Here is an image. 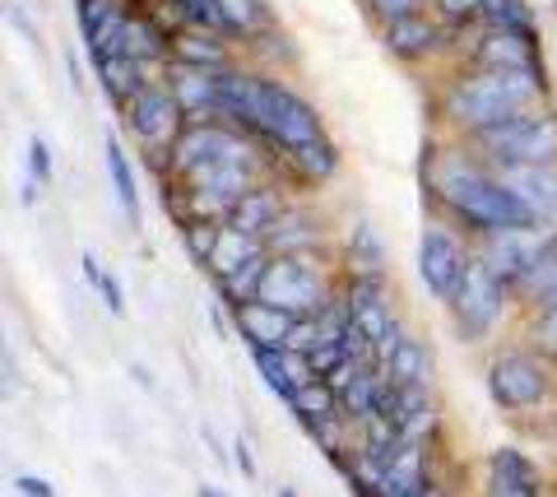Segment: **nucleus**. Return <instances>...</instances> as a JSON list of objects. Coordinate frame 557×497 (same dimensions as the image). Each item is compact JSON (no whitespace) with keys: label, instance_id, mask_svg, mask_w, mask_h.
Wrapping results in <instances>:
<instances>
[{"label":"nucleus","instance_id":"nucleus-11","mask_svg":"<svg viewBox=\"0 0 557 497\" xmlns=\"http://www.w3.org/2000/svg\"><path fill=\"white\" fill-rule=\"evenodd\" d=\"M126 126L149 149H172L186 131V112H182V102L172 98L168 84H145V89L126 102Z\"/></svg>","mask_w":557,"mask_h":497},{"label":"nucleus","instance_id":"nucleus-30","mask_svg":"<svg viewBox=\"0 0 557 497\" xmlns=\"http://www.w3.org/2000/svg\"><path fill=\"white\" fill-rule=\"evenodd\" d=\"M284 405H288L293 414L302 419V427H317V423H325L330 414H339V396H335V390H330L325 382H311V386H302L298 396L284 400Z\"/></svg>","mask_w":557,"mask_h":497},{"label":"nucleus","instance_id":"nucleus-8","mask_svg":"<svg viewBox=\"0 0 557 497\" xmlns=\"http://www.w3.org/2000/svg\"><path fill=\"white\" fill-rule=\"evenodd\" d=\"M469 261H474V247H469L450 224H428L423 237H418V279H423L428 294L446 307L460 294Z\"/></svg>","mask_w":557,"mask_h":497},{"label":"nucleus","instance_id":"nucleus-17","mask_svg":"<svg viewBox=\"0 0 557 497\" xmlns=\"http://www.w3.org/2000/svg\"><path fill=\"white\" fill-rule=\"evenodd\" d=\"M479 71H520V75H539V57H534V38L530 33H483V42L474 47Z\"/></svg>","mask_w":557,"mask_h":497},{"label":"nucleus","instance_id":"nucleus-35","mask_svg":"<svg viewBox=\"0 0 557 497\" xmlns=\"http://www.w3.org/2000/svg\"><path fill=\"white\" fill-rule=\"evenodd\" d=\"M190 24H200V28H214V33H223V20H219V0H172Z\"/></svg>","mask_w":557,"mask_h":497},{"label":"nucleus","instance_id":"nucleus-25","mask_svg":"<svg viewBox=\"0 0 557 497\" xmlns=\"http://www.w3.org/2000/svg\"><path fill=\"white\" fill-rule=\"evenodd\" d=\"M172 61H186V65H205V71H228V51H223L205 28H186V33H172Z\"/></svg>","mask_w":557,"mask_h":497},{"label":"nucleus","instance_id":"nucleus-14","mask_svg":"<svg viewBox=\"0 0 557 497\" xmlns=\"http://www.w3.org/2000/svg\"><path fill=\"white\" fill-rule=\"evenodd\" d=\"M487 497H544V474L520 447H497L487 456Z\"/></svg>","mask_w":557,"mask_h":497},{"label":"nucleus","instance_id":"nucleus-22","mask_svg":"<svg viewBox=\"0 0 557 497\" xmlns=\"http://www.w3.org/2000/svg\"><path fill=\"white\" fill-rule=\"evenodd\" d=\"M172 51V38L163 33L159 20H149V14H131V24H126V42H121V57H131L139 65H149V61H163Z\"/></svg>","mask_w":557,"mask_h":497},{"label":"nucleus","instance_id":"nucleus-32","mask_svg":"<svg viewBox=\"0 0 557 497\" xmlns=\"http://www.w3.org/2000/svg\"><path fill=\"white\" fill-rule=\"evenodd\" d=\"M219 237H223V224H214V219H182V243H186V251H190V261L196 265H209Z\"/></svg>","mask_w":557,"mask_h":497},{"label":"nucleus","instance_id":"nucleus-9","mask_svg":"<svg viewBox=\"0 0 557 497\" xmlns=\"http://www.w3.org/2000/svg\"><path fill=\"white\" fill-rule=\"evenodd\" d=\"M223 159H251V145L242 140V131L223 126L219 116H209V122H186L182 140L168 149V177L182 182L186 173H196V167L223 163Z\"/></svg>","mask_w":557,"mask_h":497},{"label":"nucleus","instance_id":"nucleus-26","mask_svg":"<svg viewBox=\"0 0 557 497\" xmlns=\"http://www.w3.org/2000/svg\"><path fill=\"white\" fill-rule=\"evenodd\" d=\"M94 65H98V79H102V89H108V98L121 102V108H126V102L149 84L145 65L131 61V57H108V61H94Z\"/></svg>","mask_w":557,"mask_h":497},{"label":"nucleus","instance_id":"nucleus-18","mask_svg":"<svg viewBox=\"0 0 557 497\" xmlns=\"http://www.w3.org/2000/svg\"><path fill=\"white\" fill-rule=\"evenodd\" d=\"M284 210H288L284 191L270 186V182H260V186H251V191L237 200V210L228 214V228L247 233V237H265L278 224V214H284Z\"/></svg>","mask_w":557,"mask_h":497},{"label":"nucleus","instance_id":"nucleus-5","mask_svg":"<svg viewBox=\"0 0 557 497\" xmlns=\"http://www.w3.org/2000/svg\"><path fill=\"white\" fill-rule=\"evenodd\" d=\"M487 396L507 414H530L557 396V363L530 345H507L487 358Z\"/></svg>","mask_w":557,"mask_h":497},{"label":"nucleus","instance_id":"nucleus-36","mask_svg":"<svg viewBox=\"0 0 557 497\" xmlns=\"http://www.w3.org/2000/svg\"><path fill=\"white\" fill-rule=\"evenodd\" d=\"M418 5H423V0H372V14L381 24H399V20H409V14H418Z\"/></svg>","mask_w":557,"mask_h":497},{"label":"nucleus","instance_id":"nucleus-43","mask_svg":"<svg viewBox=\"0 0 557 497\" xmlns=\"http://www.w3.org/2000/svg\"><path fill=\"white\" fill-rule=\"evenodd\" d=\"M84 279H89V284H94V288H98V284H102V279H108V274H102V265H98V261H94V251H84Z\"/></svg>","mask_w":557,"mask_h":497},{"label":"nucleus","instance_id":"nucleus-38","mask_svg":"<svg viewBox=\"0 0 557 497\" xmlns=\"http://www.w3.org/2000/svg\"><path fill=\"white\" fill-rule=\"evenodd\" d=\"M288 349H293V353H311V349H317V316H307V321L293 325Z\"/></svg>","mask_w":557,"mask_h":497},{"label":"nucleus","instance_id":"nucleus-24","mask_svg":"<svg viewBox=\"0 0 557 497\" xmlns=\"http://www.w3.org/2000/svg\"><path fill=\"white\" fill-rule=\"evenodd\" d=\"M442 38V28L423 20V14H409V20H399V24H386V47L395 51V57H428L432 47H437Z\"/></svg>","mask_w":557,"mask_h":497},{"label":"nucleus","instance_id":"nucleus-27","mask_svg":"<svg viewBox=\"0 0 557 497\" xmlns=\"http://www.w3.org/2000/svg\"><path fill=\"white\" fill-rule=\"evenodd\" d=\"M265 270H270V256H256V261H247L242 270H233V274H223V279H214L219 298L228 302V312H233V307H242V302H251V298L260 294V279H265Z\"/></svg>","mask_w":557,"mask_h":497},{"label":"nucleus","instance_id":"nucleus-12","mask_svg":"<svg viewBox=\"0 0 557 497\" xmlns=\"http://www.w3.org/2000/svg\"><path fill=\"white\" fill-rule=\"evenodd\" d=\"M339 298L348 307V321H354L358 331L372 339V353L386 345V335L399 331V316L391 307V284L386 279H344Z\"/></svg>","mask_w":557,"mask_h":497},{"label":"nucleus","instance_id":"nucleus-41","mask_svg":"<svg viewBox=\"0 0 557 497\" xmlns=\"http://www.w3.org/2000/svg\"><path fill=\"white\" fill-rule=\"evenodd\" d=\"M98 294H102V302H108V312H112V316H121V312H126V298H121V284L112 279V274H108V279L98 284Z\"/></svg>","mask_w":557,"mask_h":497},{"label":"nucleus","instance_id":"nucleus-21","mask_svg":"<svg viewBox=\"0 0 557 497\" xmlns=\"http://www.w3.org/2000/svg\"><path fill=\"white\" fill-rule=\"evenodd\" d=\"M381 372L391 376V386H432V349L418 335H405Z\"/></svg>","mask_w":557,"mask_h":497},{"label":"nucleus","instance_id":"nucleus-46","mask_svg":"<svg viewBox=\"0 0 557 497\" xmlns=\"http://www.w3.org/2000/svg\"><path fill=\"white\" fill-rule=\"evenodd\" d=\"M274 497H298V493H293V488H278V493H274Z\"/></svg>","mask_w":557,"mask_h":497},{"label":"nucleus","instance_id":"nucleus-7","mask_svg":"<svg viewBox=\"0 0 557 497\" xmlns=\"http://www.w3.org/2000/svg\"><path fill=\"white\" fill-rule=\"evenodd\" d=\"M511 288L497 279L493 270H487L479 261V251H474V261H469V274H465V284H460V294L450 298V321H456V331L460 339H487L502 325V316H507V307H511Z\"/></svg>","mask_w":557,"mask_h":497},{"label":"nucleus","instance_id":"nucleus-15","mask_svg":"<svg viewBox=\"0 0 557 497\" xmlns=\"http://www.w3.org/2000/svg\"><path fill=\"white\" fill-rule=\"evenodd\" d=\"M168 89H172V98L182 102L186 122H209L205 112H219V71L172 61L168 65Z\"/></svg>","mask_w":557,"mask_h":497},{"label":"nucleus","instance_id":"nucleus-29","mask_svg":"<svg viewBox=\"0 0 557 497\" xmlns=\"http://www.w3.org/2000/svg\"><path fill=\"white\" fill-rule=\"evenodd\" d=\"M479 24L487 33H530L534 28V10L525 0H487L479 10Z\"/></svg>","mask_w":557,"mask_h":497},{"label":"nucleus","instance_id":"nucleus-1","mask_svg":"<svg viewBox=\"0 0 557 497\" xmlns=\"http://www.w3.org/2000/svg\"><path fill=\"white\" fill-rule=\"evenodd\" d=\"M428 191L442 210L456 219V228L469 237H493L507 228H530L539 219L516 200V191L502 186V177L474 153H432L428 163Z\"/></svg>","mask_w":557,"mask_h":497},{"label":"nucleus","instance_id":"nucleus-45","mask_svg":"<svg viewBox=\"0 0 557 497\" xmlns=\"http://www.w3.org/2000/svg\"><path fill=\"white\" fill-rule=\"evenodd\" d=\"M428 497H450V493H446L442 484H432V493H428Z\"/></svg>","mask_w":557,"mask_h":497},{"label":"nucleus","instance_id":"nucleus-44","mask_svg":"<svg viewBox=\"0 0 557 497\" xmlns=\"http://www.w3.org/2000/svg\"><path fill=\"white\" fill-rule=\"evenodd\" d=\"M196 497H223V488H214V484H200V488H196Z\"/></svg>","mask_w":557,"mask_h":497},{"label":"nucleus","instance_id":"nucleus-34","mask_svg":"<svg viewBox=\"0 0 557 497\" xmlns=\"http://www.w3.org/2000/svg\"><path fill=\"white\" fill-rule=\"evenodd\" d=\"M219 20L223 33H256L265 28V10H260V0H219Z\"/></svg>","mask_w":557,"mask_h":497},{"label":"nucleus","instance_id":"nucleus-10","mask_svg":"<svg viewBox=\"0 0 557 497\" xmlns=\"http://www.w3.org/2000/svg\"><path fill=\"white\" fill-rule=\"evenodd\" d=\"M553 237H557V224H530V228H507V233L479 237L474 251L502 284L516 288L520 279H525V270L553 247Z\"/></svg>","mask_w":557,"mask_h":497},{"label":"nucleus","instance_id":"nucleus-4","mask_svg":"<svg viewBox=\"0 0 557 497\" xmlns=\"http://www.w3.org/2000/svg\"><path fill=\"white\" fill-rule=\"evenodd\" d=\"M339 288H344L339 274H330L317 261V251H307V256H270V270H265V279H260L256 298L307 321V316H321L325 307L339 298Z\"/></svg>","mask_w":557,"mask_h":497},{"label":"nucleus","instance_id":"nucleus-23","mask_svg":"<svg viewBox=\"0 0 557 497\" xmlns=\"http://www.w3.org/2000/svg\"><path fill=\"white\" fill-rule=\"evenodd\" d=\"M256 256H270L265 237H247V233H237V228L223 224V237H219V247H214V256H209V265H205V270L214 274V279H223V274L242 270L247 261H256Z\"/></svg>","mask_w":557,"mask_h":497},{"label":"nucleus","instance_id":"nucleus-13","mask_svg":"<svg viewBox=\"0 0 557 497\" xmlns=\"http://www.w3.org/2000/svg\"><path fill=\"white\" fill-rule=\"evenodd\" d=\"M293 325H298V316L278 312V307L260 302V298L233 307V331L242 335V345H247L251 353H256V349H288Z\"/></svg>","mask_w":557,"mask_h":497},{"label":"nucleus","instance_id":"nucleus-47","mask_svg":"<svg viewBox=\"0 0 557 497\" xmlns=\"http://www.w3.org/2000/svg\"><path fill=\"white\" fill-rule=\"evenodd\" d=\"M548 302H553V307H557V294H553V298H548ZM548 302H544V307H548Z\"/></svg>","mask_w":557,"mask_h":497},{"label":"nucleus","instance_id":"nucleus-20","mask_svg":"<svg viewBox=\"0 0 557 497\" xmlns=\"http://www.w3.org/2000/svg\"><path fill=\"white\" fill-rule=\"evenodd\" d=\"M386 247H381L376 228L368 219H358L344 247V279H386Z\"/></svg>","mask_w":557,"mask_h":497},{"label":"nucleus","instance_id":"nucleus-31","mask_svg":"<svg viewBox=\"0 0 557 497\" xmlns=\"http://www.w3.org/2000/svg\"><path fill=\"white\" fill-rule=\"evenodd\" d=\"M108 173H112L116 200H121V210H126L131 228H139V196H135V177H131V163H126V153H121V145H116V140H108Z\"/></svg>","mask_w":557,"mask_h":497},{"label":"nucleus","instance_id":"nucleus-33","mask_svg":"<svg viewBox=\"0 0 557 497\" xmlns=\"http://www.w3.org/2000/svg\"><path fill=\"white\" fill-rule=\"evenodd\" d=\"M525 345L534 353H544L548 363H557V307H534L530 312V325H525Z\"/></svg>","mask_w":557,"mask_h":497},{"label":"nucleus","instance_id":"nucleus-39","mask_svg":"<svg viewBox=\"0 0 557 497\" xmlns=\"http://www.w3.org/2000/svg\"><path fill=\"white\" fill-rule=\"evenodd\" d=\"M483 5L487 0H437V10L446 14V20H479Z\"/></svg>","mask_w":557,"mask_h":497},{"label":"nucleus","instance_id":"nucleus-19","mask_svg":"<svg viewBox=\"0 0 557 497\" xmlns=\"http://www.w3.org/2000/svg\"><path fill=\"white\" fill-rule=\"evenodd\" d=\"M265 247L270 256H307L321 247V219L311 210H298V204H288L284 214H278V224L265 233Z\"/></svg>","mask_w":557,"mask_h":497},{"label":"nucleus","instance_id":"nucleus-42","mask_svg":"<svg viewBox=\"0 0 557 497\" xmlns=\"http://www.w3.org/2000/svg\"><path fill=\"white\" fill-rule=\"evenodd\" d=\"M233 465L242 470V479H256V456H251V447H247V442H233Z\"/></svg>","mask_w":557,"mask_h":497},{"label":"nucleus","instance_id":"nucleus-40","mask_svg":"<svg viewBox=\"0 0 557 497\" xmlns=\"http://www.w3.org/2000/svg\"><path fill=\"white\" fill-rule=\"evenodd\" d=\"M14 488H20L24 497H57V488H51L47 479H38V474H14Z\"/></svg>","mask_w":557,"mask_h":497},{"label":"nucleus","instance_id":"nucleus-2","mask_svg":"<svg viewBox=\"0 0 557 497\" xmlns=\"http://www.w3.org/2000/svg\"><path fill=\"white\" fill-rule=\"evenodd\" d=\"M219 116H228L233 126L260 135L265 145H278L284 159L293 149L321 140V116L307 98H298L288 84L260 79V75H219Z\"/></svg>","mask_w":557,"mask_h":497},{"label":"nucleus","instance_id":"nucleus-37","mask_svg":"<svg viewBox=\"0 0 557 497\" xmlns=\"http://www.w3.org/2000/svg\"><path fill=\"white\" fill-rule=\"evenodd\" d=\"M28 173H33V186L51 182V153H47V145L38 140V135L28 140Z\"/></svg>","mask_w":557,"mask_h":497},{"label":"nucleus","instance_id":"nucleus-16","mask_svg":"<svg viewBox=\"0 0 557 497\" xmlns=\"http://www.w3.org/2000/svg\"><path fill=\"white\" fill-rule=\"evenodd\" d=\"M251 358H256V372L265 376V386L274 390L278 400H293L302 386L321 382L307 353H293V349H256Z\"/></svg>","mask_w":557,"mask_h":497},{"label":"nucleus","instance_id":"nucleus-6","mask_svg":"<svg viewBox=\"0 0 557 497\" xmlns=\"http://www.w3.org/2000/svg\"><path fill=\"white\" fill-rule=\"evenodd\" d=\"M487 167H553L557 163V112H520L502 126L469 135Z\"/></svg>","mask_w":557,"mask_h":497},{"label":"nucleus","instance_id":"nucleus-3","mask_svg":"<svg viewBox=\"0 0 557 497\" xmlns=\"http://www.w3.org/2000/svg\"><path fill=\"white\" fill-rule=\"evenodd\" d=\"M544 98V79L539 75H520V71H474L450 79V89L442 94V112L465 135H479L487 126H502L520 112H534Z\"/></svg>","mask_w":557,"mask_h":497},{"label":"nucleus","instance_id":"nucleus-28","mask_svg":"<svg viewBox=\"0 0 557 497\" xmlns=\"http://www.w3.org/2000/svg\"><path fill=\"white\" fill-rule=\"evenodd\" d=\"M288 163H293V173H298L302 182H325L330 173L339 167V153H335V145L325 140H311V145H302V149H293L288 153Z\"/></svg>","mask_w":557,"mask_h":497}]
</instances>
